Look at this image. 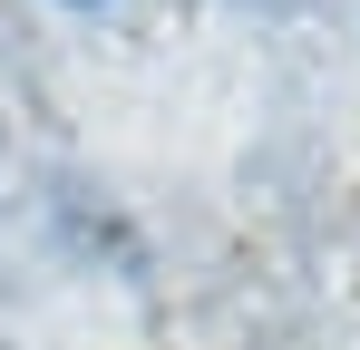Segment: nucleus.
Instances as JSON below:
<instances>
[{
	"label": "nucleus",
	"mask_w": 360,
	"mask_h": 350,
	"mask_svg": "<svg viewBox=\"0 0 360 350\" xmlns=\"http://www.w3.org/2000/svg\"><path fill=\"white\" fill-rule=\"evenodd\" d=\"M68 10H98V0H68Z\"/></svg>",
	"instance_id": "1"
}]
</instances>
